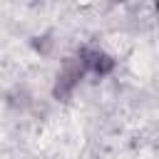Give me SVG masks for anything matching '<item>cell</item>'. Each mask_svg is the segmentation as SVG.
I'll use <instances>...</instances> for the list:
<instances>
[{
  "instance_id": "obj_1",
  "label": "cell",
  "mask_w": 159,
  "mask_h": 159,
  "mask_svg": "<svg viewBox=\"0 0 159 159\" xmlns=\"http://www.w3.org/2000/svg\"><path fill=\"white\" fill-rule=\"evenodd\" d=\"M82 77H87V72H84V67H82L80 57L75 55V57L65 60V62H62V67H60V72H57V77H55L52 97H55V99H70V97L75 94V89L80 87Z\"/></svg>"
},
{
  "instance_id": "obj_2",
  "label": "cell",
  "mask_w": 159,
  "mask_h": 159,
  "mask_svg": "<svg viewBox=\"0 0 159 159\" xmlns=\"http://www.w3.org/2000/svg\"><path fill=\"white\" fill-rule=\"evenodd\" d=\"M77 57H80L84 72L92 75V77H97V80H104V77H109V75L117 70V60H114L107 50H102V47L84 45V47L77 50Z\"/></svg>"
},
{
  "instance_id": "obj_3",
  "label": "cell",
  "mask_w": 159,
  "mask_h": 159,
  "mask_svg": "<svg viewBox=\"0 0 159 159\" xmlns=\"http://www.w3.org/2000/svg\"><path fill=\"white\" fill-rule=\"evenodd\" d=\"M154 10H157V15H159V2H157V5H154Z\"/></svg>"
}]
</instances>
